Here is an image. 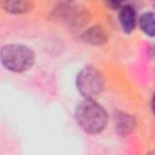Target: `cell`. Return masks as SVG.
<instances>
[{
  "label": "cell",
  "instance_id": "1",
  "mask_svg": "<svg viewBox=\"0 0 155 155\" xmlns=\"http://www.w3.org/2000/svg\"><path fill=\"white\" fill-rule=\"evenodd\" d=\"M75 119L85 132L96 134L102 132L107 126L108 114L104 108L93 99H85L76 107Z\"/></svg>",
  "mask_w": 155,
  "mask_h": 155
},
{
  "label": "cell",
  "instance_id": "2",
  "mask_svg": "<svg viewBox=\"0 0 155 155\" xmlns=\"http://www.w3.org/2000/svg\"><path fill=\"white\" fill-rule=\"evenodd\" d=\"M1 63L2 65L15 73H23L30 69L34 64V52L22 44L5 45L1 48Z\"/></svg>",
  "mask_w": 155,
  "mask_h": 155
},
{
  "label": "cell",
  "instance_id": "3",
  "mask_svg": "<svg viewBox=\"0 0 155 155\" xmlns=\"http://www.w3.org/2000/svg\"><path fill=\"white\" fill-rule=\"evenodd\" d=\"M76 87L86 99H94L103 92V75L93 67H85L76 76Z\"/></svg>",
  "mask_w": 155,
  "mask_h": 155
},
{
  "label": "cell",
  "instance_id": "4",
  "mask_svg": "<svg viewBox=\"0 0 155 155\" xmlns=\"http://www.w3.org/2000/svg\"><path fill=\"white\" fill-rule=\"evenodd\" d=\"M114 122H115V130L120 136L130 134L136 126L134 119L131 115H128L126 113H121V111L115 113Z\"/></svg>",
  "mask_w": 155,
  "mask_h": 155
},
{
  "label": "cell",
  "instance_id": "5",
  "mask_svg": "<svg viewBox=\"0 0 155 155\" xmlns=\"http://www.w3.org/2000/svg\"><path fill=\"white\" fill-rule=\"evenodd\" d=\"M119 12V21L126 33H131L136 27V10L131 5H122Z\"/></svg>",
  "mask_w": 155,
  "mask_h": 155
},
{
  "label": "cell",
  "instance_id": "6",
  "mask_svg": "<svg viewBox=\"0 0 155 155\" xmlns=\"http://www.w3.org/2000/svg\"><path fill=\"white\" fill-rule=\"evenodd\" d=\"M82 40L85 42H88L91 45H103L107 40L108 36L104 33L103 28L101 27H91L88 28L84 34H82Z\"/></svg>",
  "mask_w": 155,
  "mask_h": 155
},
{
  "label": "cell",
  "instance_id": "7",
  "mask_svg": "<svg viewBox=\"0 0 155 155\" xmlns=\"http://www.w3.org/2000/svg\"><path fill=\"white\" fill-rule=\"evenodd\" d=\"M1 6L6 12L19 15V13H25L33 8V2L30 1H24V0H6L1 2Z\"/></svg>",
  "mask_w": 155,
  "mask_h": 155
},
{
  "label": "cell",
  "instance_id": "8",
  "mask_svg": "<svg viewBox=\"0 0 155 155\" xmlns=\"http://www.w3.org/2000/svg\"><path fill=\"white\" fill-rule=\"evenodd\" d=\"M139 27L143 33L155 36V12H145L139 18Z\"/></svg>",
  "mask_w": 155,
  "mask_h": 155
},
{
  "label": "cell",
  "instance_id": "9",
  "mask_svg": "<svg viewBox=\"0 0 155 155\" xmlns=\"http://www.w3.org/2000/svg\"><path fill=\"white\" fill-rule=\"evenodd\" d=\"M151 108H153V111L155 113V93L153 94V99H151Z\"/></svg>",
  "mask_w": 155,
  "mask_h": 155
}]
</instances>
